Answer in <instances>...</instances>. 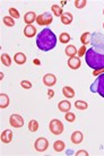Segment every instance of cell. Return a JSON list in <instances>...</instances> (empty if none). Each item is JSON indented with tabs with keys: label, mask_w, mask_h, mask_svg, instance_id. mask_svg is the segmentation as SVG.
Segmentation results:
<instances>
[{
	"label": "cell",
	"mask_w": 104,
	"mask_h": 156,
	"mask_svg": "<svg viewBox=\"0 0 104 156\" xmlns=\"http://www.w3.org/2000/svg\"><path fill=\"white\" fill-rule=\"evenodd\" d=\"M91 33L89 32H85V33H83L81 36V42L83 45H86V44H89L91 43Z\"/></svg>",
	"instance_id": "d4e9b609"
},
{
	"label": "cell",
	"mask_w": 104,
	"mask_h": 156,
	"mask_svg": "<svg viewBox=\"0 0 104 156\" xmlns=\"http://www.w3.org/2000/svg\"><path fill=\"white\" fill-rule=\"evenodd\" d=\"M62 94H63V96L67 98H73L75 96V90H74L73 87H70V86H65L63 88H62Z\"/></svg>",
	"instance_id": "ffe728a7"
},
{
	"label": "cell",
	"mask_w": 104,
	"mask_h": 156,
	"mask_svg": "<svg viewBox=\"0 0 104 156\" xmlns=\"http://www.w3.org/2000/svg\"><path fill=\"white\" fill-rule=\"evenodd\" d=\"M36 45L41 51L48 52L57 45V36L50 28H44L36 36Z\"/></svg>",
	"instance_id": "6da1fadb"
},
{
	"label": "cell",
	"mask_w": 104,
	"mask_h": 156,
	"mask_svg": "<svg viewBox=\"0 0 104 156\" xmlns=\"http://www.w3.org/2000/svg\"><path fill=\"white\" fill-rule=\"evenodd\" d=\"M2 22H4V24L6 26H8V27H14L15 26V20L10 16H5Z\"/></svg>",
	"instance_id": "83f0119b"
},
{
	"label": "cell",
	"mask_w": 104,
	"mask_h": 156,
	"mask_svg": "<svg viewBox=\"0 0 104 156\" xmlns=\"http://www.w3.org/2000/svg\"><path fill=\"white\" fill-rule=\"evenodd\" d=\"M83 139H84V136H83V133L81 131H74L71 133V137H70V140L73 141V144L75 145L81 144V141H83Z\"/></svg>",
	"instance_id": "5bb4252c"
},
{
	"label": "cell",
	"mask_w": 104,
	"mask_h": 156,
	"mask_svg": "<svg viewBox=\"0 0 104 156\" xmlns=\"http://www.w3.org/2000/svg\"><path fill=\"white\" fill-rule=\"evenodd\" d=\"M76 156H88V152H86L84 149H81L76 153Z\"/></svg>",
	"instance_id": "e575fe53"
},
{
	"label": "cell",
	"mask_w": 104,
	"mask_h": 156,
	"mask_svg": "<svg viewBox=\"0 0 104 156\" xmlns=\"http://www.w3.org/2000/svg\"><path fill=\"white\" fill-rule=\"evenodd\" d=\"M86 63L89 68L94 70L104 68V50L103 49H97V48H89L86 51L85 55Z\"/></svg>",
	"instance_id": "7a4b0ae2"
},
{
	"label": "cell",
	"mask_w": 104,
	"mask_h": 156,
	"mask_svg": "<svg viewBox=\"0 0 104 156\" xmlns=\"http://www.w3.org/2000/svg\"><path fill=\"white\" fill-rule=\"evenodd\" d=\"M9 123L14 128H22L24 126V118L20 114H12L9 118Z\"/></svg>",
	"instance_id": "ba28073f"
},
{
	"label": "cell",
	"mask_w": 104,
	"mask_h": 156,
	"mask_svg": "<svg viewBox=\"0 0 104 156\" xmlns=\"http://www.w3.org/2000/svg\"><path fill=\"white\" fill-rule=\"evenodd\" d=\"M50 133H52L56 136H59L63 133V123L59 119H52L49 123Z\"/></svg>",
	"instance_id": "277c9868"
},
{
	"label": "cell",
	"mask_w": 104,
	"mask_h": 156,
	"mask_svg": "<svg viewBox=\"0 0 104 156\" xmlns=\"http://www.w3.org/2000/svg\"><path fill=\"white\" fill-rule=\"evenodd\" d=\"M74 5H75V7L77 8V9H83L84 7H86L87 1H86V0H76V1L74 2Z\"/></svg>",
	"instance_id": "4dcf8cb0"
},
{
	"label": "cell",
	"mask_w": 104,
	"mask_h": 156,
	"mask_svg": "<svg viewBox=\"0 0 104 156\" xmlns=\"http://www.w3.org/2000/svg\"><path fill=\"white\" fill-rule=\"evenodd\" d=\"M65 51H66V55H68L69 58L77 55V52H78L77 49H76V47H75V45H73V44H68V45L66 47Z\"/></svg>",
	"instance_id": "d6986e66"
},
{
	"label": "cell",
	"mask_w": 104,
	"mask_h": 156,
	"mask_svg": "<svg viewBox=\"0 0 104 156\" xmlns=\"http://www.w3.org/2000/svg\"><path fill=\"white\" fill-rule=\"evenodd\" d=\"M60 20H61V23L63 25H70L74 20L73 14L71 12H63L62 16L60 17Z\"/></svg>",
	"instance_id": "2e32d148"
},
{
	"label": "cell",
	"mask_w": 104,
	"mask_h": 156,
	"mask_svg": "<svg viewBox=\"0 0 104 156\" xmlns=\"http://www.w3.org/2000/svg\"><path fill=\"white\" fill-rule=\"evenodd\" d=\"M91 44L94 48L104 50V34L100 32H95L91 35Z\"/></svg>",
	"instance_id": "5b68a950"
},
{
	"label": "cell",
	"mask_w": 104,
	"mask_h": 156,
	"mask_svg": "<svg viewBox=\"0 0 104 156\" xmlns=\"http://www.w3.org/2000/svg\"><path fill=\"white\" fill-rule=\"evenodd\" d=\"M13 138H14V133L10 129H5L1 133V136H0L1 143H4V144H9L13 140Z\"/></svg>",
	"instance_id": "30bf717a"
},
{
	"label": "cell",
	"mask_w": 104,
	"mask_h": 156,
	"mask_svg": "<svg viewBox=\"0 0 104 156\" xmlns=\"http://www.w3.org/2000/svg\"><path fill=\"white\" fill-rule=\"evenodd\" d=\"M36 33H38L36 27L33 26V25H26L25 28H24V35L26 36V37H28V39L34 37V36L36 35Z\"/></svg>",
	"instance_id": "7c38bea8"
},
{
	"label": "cell",
	"mask_w": 104,
	"mask_h": 156,
	"mask_svg": "<svg viewBox=\"0 0 104 156\" xmlns=\"http://www.w3.org/2000/svg\"><path fill=\"white\" fill-rule=\"evenodd\" d=\"M70 35L67 33V32H63V33H61L60 35H59V41H60V43H62V44H67L68 42H70Z\"/></svg>",
	"instance_id": "4316f807"
},
{
	"label": "cell",
	"mask_w": 104,
	"mask_h": 156,
	"mask_svg": "<svg viewBox=\"0 0 104 156\" xmlns=\"http://www.w3.org/2000/svg\"><path fill=\"white\" fill-rule=\"evenodd\" d=\"M53 20V17L50 12H43L41 15H38L36 17V23L39 25H50Z\"/></svg>",
	"instance_id": "52a82bcc"
},
{
	"label": "cell",
	"mask_w": 104,
	"mask_h": 156,
	"mask_svg": "<svg viewBox=\"0 0 104 156\" xmlns=\"http://www.w3.org/2000/svg\"><path fill=\"white\" fill-rule=\"evenodd\" d=\"M26 60H27L26 55H24L23 52H17V53L14 55V61H15L17 65H20V66L26 63Z\"/></svg>",
	"instance_id": "e0dca14e"
},
{
	"label": "cell",
	"mask_w": 104,
	"mask_h": 156,
	"mask_svg": "<svg viewBox=\"0 0 104 156\" xmlns=\"http://www.w3.org/2000/svg\"><path fill=\"white\" fill-rule=\"evenodd\" d=\"M104 74V68H101V69H96V70H93V75L95 77H99L100 75Z\"/></svg>",
	"instance_id": "836d02e7"
},
{
	"label": "cell",
	"mask_w": 104,
	"mask_h": 156,
	"mask_svg": "<svg viewBox=\"0 0 104 156\" xmlns=\"http://www.w3.org/2000/svg\"><path fill=\"white\" fill-rule=\"evenodd\" d=\"M103 15H104V9H103Z\"/></svg>",
	"instance_id": "74e56055"
},
{
	"label": "cell",
	"mask_w": 104,
	"mask_h": 156,
	"mask_svg": "<svg viewBox=\"0 0 104 156\" xmlns=\"http://www.w3.org/2000/svg\"><path fill=\"white\" fill-rule=\"evenodd\" d=\"M20 86L23 87L24 90H31L33 85H32V83L30 80H22L20 82Z\"/></svg>",
	"instance_id": "1f68e13d"
},
{
	"label": "cell",
	"mask_w": 104,
	"mask_h": 156,
	"mask_svg": "<svg viewBox=\"0 0 104 156\" xmlns=\"http://www.w3.org/2000/svg\"><path fill=\"white\" fill-rule=\"evenodd\" d=\"M48 96H49V98H52L54 96V90H48Z\"/></svg>",
	"instance_id": "d590c367"
},
{
	"label": "cell",
	"mask_w": 104,
	"mask_h": 156,
	"mask_svg": "<svg viewBox=\"0 0 104 156\" xmlns=\"http://www.w3.org/2000/svg\"><path fill=\"white\" fill-rule=\"evenodd\" d=\"M103 28H104V23H103Z\"/></svg>",
	"instance_id": "f35d334b"
},
{
	"label": "cell",
	"mask_w": 104,
	"mask_h": 156,
	"mask_svg": "<svg viewBox=\"0 0 104 156\" xmlns=\"http://www.w3.org/2000/svg\"><path fill=\"white\" fill-rule=\"evenodd\" d=\"M9 106V98L7 94H0V109H6Z\"/></svg>",
	"instance_id": "ac0fdd59"
},
{
	"label": "cell",
	"mask_w": 104,
	"mask_h": 156,
	"mask_svg": "<svg viewBox=\"0 0 104 156\" xmlns=\"http://www.w3.org/2000/svg\"><path fill=\"white\" fill-rule=\"evenodd\" d=\"M65 119H66V121H68V122H70V123H73V122L76 121V114L69 111V112H67V113L65 114Z\"/></svg>",
	"instance_id": "f546056e"
},
{
	"label": "cell",
	"mask_w": 104,
	"mask_h": 156,
	"mask_svg": "<svg viewBox=\"0 0 104 156\" xmlns=\"http://www.w3.org/2000/svg\"><path fill=\"white\" fill-rule=\"evenodd\" d=\"M75 108H76L77 110L84 111V110L88 109V103L85 101H81V100H78V101L75 102Z\"/></svg>",
	"instance_id": "603a6c76"
},
{
	"label": "cell",
	"mask_w": 104,
	"mask_h": 156,
	"mask_svg": "<svg viewBox=\"0 0 104 156\" xmlns=\"http://www.w3.org/2000/svg\"><path fill=\"white\" fill-rule=\"evenodd\" d=\"M48 147H49V141H48V139L46 138H44V137H40V138H38L36 140H35L34 143V148L36 152H45L46 149H48Z\"/></svg>",
	"instance_id": "8992f818"
},
{
	"label": "cell",
	"mask_w": 104,
	"mask_h": 156,
	"mask_svg": "<svg viewBox=\"0 0 104 156\" xmlns=\"http://www.w3.org/2000/svg\"><path fill=\"white\" fill-rule=\"evenodd\" d=\"M51 12L54 16L57 17H61L62 14H63V10H62V7L59 6V5H52L51 6Z\"/></svg>",
	"instance_id": "44dd1931"
},
{
	"label": "cell",
	"mask_w": 104,
	"mask_h": 156,
	"mask_svg": "<svg viewBox=\"0 0 104 156\" xmlns=\"http://www.w3.org/2000/svg\"><path fill=\"white\" fill-rule=\"evenodd\" d=\"M0 79H4V74L2 73H0Z\"/></svg>",
	"instance_id": "8d00e7d4"
},
{
	"label": "cell",
	"mask_w": 104,
	"mask_h": 156,
	"mask_svg": "<svg viewBox=\"0 0 104 156\" xmlns=\"http://www.w3.org/2000/svg\"><path fill=\"white\" fill-rule=\"evenodd\" d=\"M65 148H66V144L62 140H56L53 143V149L56 152L60 153L62 151H65Z\"/></svg>",
	"instance_id": "7402d4cb"
},
{
	"label": "cell",
	"mask_w": 104,
	"mask_h": 156,
	"mask_svg": "<svg viewBox=\"0 0 104 156\" xmlns=\"http://www.w3.org/2000/svg\"><path fill=\"white\" fill-rule=\"evenodd\" d=\"M0 60H1V63H2L4 66H6V67L12 66V58H10V55H7V53H2Z\"/></svg>",
	"instance_id": "cb8c5ba5"
},
{
	"label": "cell",
	"mask_w": 104,
	"mask_h": 156,
	"mask_svg": "<svg viewBox=\"0 0 104 156\" xmlns=\"http://www.w3.org/2000/svg\"><path fill=\"white\" fill-rule=\"evenodd\" d=\"M36 17H38V15L34 12H28L24 15V22L27 25H32L34 22H36Z\"/></svg>",
	"instance_id": "4fadbf2b"
},
{
	"label": "cell",
	"mask_w": 104,
	"mask_h": 156,
	"mask_svg": "<svg viewBox=\"0 0 104 156\" xmlns=\"http://www.w3.org/2000/svg\"><path fill=\"white\" fill-rule=\"evenodd\" d=\"M58 109L59 111H61L63 113H67V112H69L70 109H71V103L69 101H60L58 104Z\"/></svg>",
	"instance_id": "9a60e30c"
},
{
	"label": "cell",
	"mask_w": 104,
	"mask_h": 156,
	"mask_svg": "<svg viewBox=\"0 0 104 156\" xmlns=\"http://www.w3.org/2000/svg\"><path fill=\"white\" fill-rule=\"evenodd\" d=\"M81 60L77 55L68 59V67H69L71 70H77V69L81 68Z\"/></svg>",
	"instance_id": "9c48e42d"
},
{
	"label": "cell",
	"mask_w": 104,
	"mask_h": 156,
	"mask_svg": "<svg viewBox=\"0 0 104 156\" xmlns=\"http://www.w3.org/2000/svg\"><path fill=\"white\" fill-rule=\"evenodd\" d=\"M39 128H40V125L36 120H31L28 122V130L31 133H36L39 130Z\"/></svg>",
	"instance_id": "484cf974"
},
{
	"label": "cell",
	"mask_w": 104,
	"mask_h": 156,
	"mask_svg": "<svg viewBox=\"0 0 104 156\" xmlns=\"http://www.w3.org/2000/svg\"><path fill=\"white\" fill-rule=\"evenodd\" d=\"M91 90H92L93 93H97L101 98H104V74L100 75L95 79V82L92 84Z\"/></svg>",
	"instance_id": "3957f363"
},
{
	"label": "cell",
	"mask_w": 104,
	"mask_h": 156,
	"mask_svg": "<svg viewBox=\"0 0 104 156\" xmlns=\"http://www.w3.org/2000/svg\"><path fill=\"white\" fill-rule=\"evenodd\" d=\"M86 45H81V49L78 50V52H77V55H78V57L81 58V57H85V55H86Z\"/></svg>",
	"instance_id": "d6a6232c"
},
{
	"label": "cell",
	"mask_w": 104,
	"mask_h": 156,
	"mask_svg": "<svg viewBox=\"0 0 104 156\" xmlns=\"http://www.w3.org/2000/svg\"><path fill=\"white\" fill-rule=\"evenodd\" d=\"M8 12H9V16L12 17V18H14V20H18L20 17V12L16 9V8H14V7H12V8H9L8 9Z\"/></svg>",
	"instance_id": "f1b7e54d"
},
{
	"label": "cell",
	"mask_w": 104,
	"mask_h": 156,
	"mask_svg": "<svg viewBox=\"0 0 104 156\" xmlns=\"http://www.w3.org/2000/svg\"><path fill=\"white\" fill-rule=\"evenodd\" d=\"M57 83V77L53 74H46L43 76V84L46 87H52Z\"/></svg>",
	"instance_id": "8fae6325"
}]
</instances>
